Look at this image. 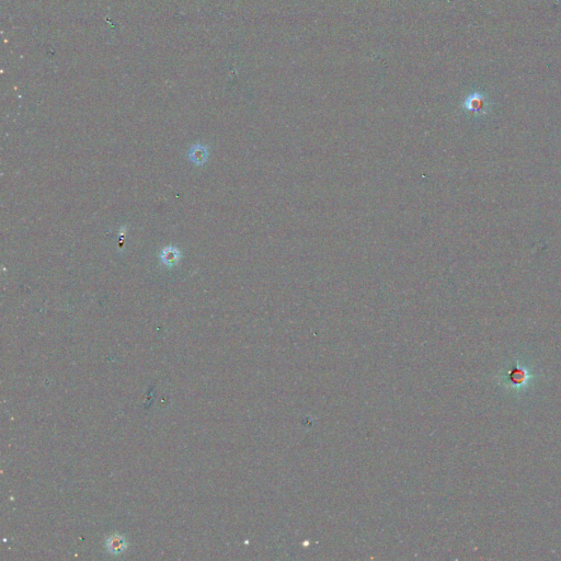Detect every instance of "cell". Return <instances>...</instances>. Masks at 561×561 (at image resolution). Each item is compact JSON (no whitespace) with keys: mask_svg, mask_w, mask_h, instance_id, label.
Returning <instances> with one entry per match:
<instances>
[{"mask_svg":"<svg viewBox=\"0 0 561 561\" xmlns=\"http://www.w3.org/2000/svg\"><path fill=\"white\" fill-rule=\"evenodd\" d=\"M208 156H210V147L202 145V144L191 146L190 150H188V159L195 166L204 165L208 159Z\"/></svg>","mask_w":561,"mask_h":561,"instance_id":"obj_1","label":"cell"},{"mask_svg":"<svg viewBox=\"0 0 561 561\" xmlns=\"http://www.w3.org/2000/svg\"><path fill=\"white\" fill-rule=\"evenodd\" d=\"M159 258H160V261L163 265H166L168 267H173L175 265H177L179 262H180L181 251L176 247L169 246V247L163 248V249L161 250Z\"/></svg>","mask_w":561,"mask_h":561,"instance_id":"obj_2","label":"cell"},{"mask_svg":"<svg viewBox=\"0 0 561 561\" xmlns=\"http://www.w3.org/2000/svg\"><path fill=\"white\" fill-rule=\"evenodd\" d=\"M108 547L110 549V552L113 554H116V553H121L125 548V543H124V539L122 537H112L110 539V542L108 544Z\"/></svg>","mask_w":561,"mask_h":561,"instance_id":"obj_3","label":"cell"}]
</instances>
